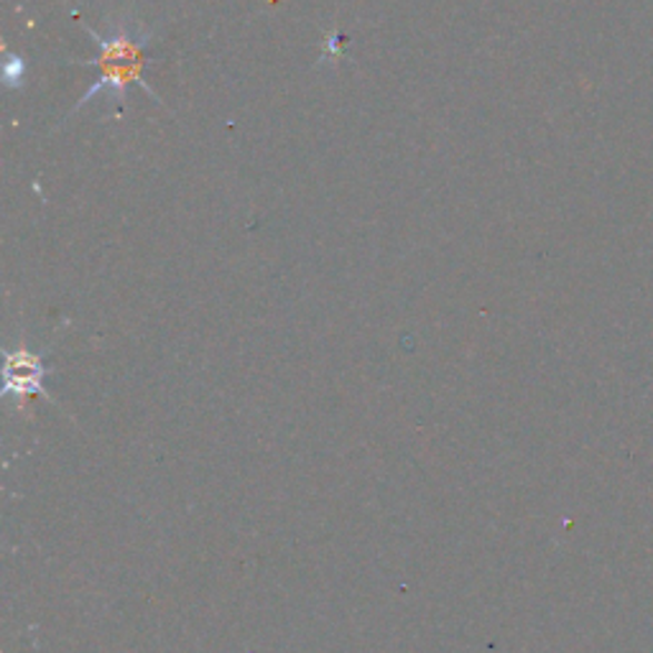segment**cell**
<instances>
[{
    "label": "cell",
    "mask_w": 653,
    "mask_h": 653,
    "mask_svg": "<svg viewBox=\"0 0 653 653\" xmlns=\"http://www.w3.org/2000/svg\"><path fill=\"white\" fill-rule=\"evenodd\" d=\"M90 31V37L98 41L100 55L95 59H85V67H98L100 77L98 82L90 87V92L82 95V100L77 102V108H82L92 98H98L102 92H116L118 98L126 100L130 87H141L148 98H156L151 85L146 82V47L151 41V31H146L144 26L136 21L120 19L112 21L106 31H95L90 26H85ZM161 102V100H159ZM75 108V110H77Z\"/></svg>",
    "instance_id": "cell-1"
},
{
    "label": "cell",
    "mask_w": 653,
    "mask_h": 653,
    "mask_svg": "<svg viewBox=\"0 0 653 653\" xmlns=\"http://www.w3.org/2000/svg\"><path fill=\"white\" fill-rule=\"evenodd\" d=\"M43 376H47V368L39 355L29 350L6 353V394H41Z\"/></svg>",
    "instance_id": "cell-2"
}]
</instances>
